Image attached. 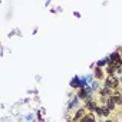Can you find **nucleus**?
I'll list each match as a JSON object with an SVG mask.
<instances>
[{
	"label": "nucleus",
	"instance_id": "nucleus-10",
	"mask_svg": "<svg viewBox=\"0 0 122 122\" xmlns=\"http://www.w3.org/2000/svg\"><path fill=\"white\" fill-rule=\"evenodd\" d=\"M108 122H111V121H108Z\"/></svg>",
	"mask_w": 122,
	"mask_h": 122
},
{
	"label": "nucleus",
	"instance_id": "nucleus-1",
	"mask_svg": "<svg viewBox=\"0 0 122 122\" xmlns=\"http://www.w3.org/2000/svg\"><path fill=\"white\" fill-rule=\"evenodd\" d=\"M109 66H112V68H115V69H119L121 68V65H122V60H121V57H119V55L118 53H113L111 57H109Z\"/></svg>",
	"mask_w": 122,
	"mask_h": 122
},
{
	"label": "nucleus",
	"instance_id": "nucleus-5",
	"mask_svg": "<svg viewBox=\"0 0 122 122\" xmlns=\"http://www.w3.org/2000/svg\"><path fill=\"white\" fill-rule=\"evenodd\" d=\"M82 115H83V109H79V111L76 112V115H75V119H81Z\"/></svg>",
	"mask_w": 122,
	"mask_h": 122
},
{
	"label": "nucleus",
	"instance_id": "nucleus-7",
	"mask_svg": "<svg viewBox=\"0 0 122 122\" xmlns=\"http://www.w3.org/2000/svg\"><path fill=\"white\" fill-rule=\"evenodd\" d=\"M79 96H81V98H85V96H86L85 91H81V92H79Z\"/></svg>",
	"mask_w": 122,
	"mask_h": 122
},
{
	"label": "nucleus",
	"instance_id": "nucleus-9",
	"mask_svg": "<svg viewBox=\"0 0 122 122\" xmlns=\"http://www.w3.org/2000/svg\"><path fill=\"white\" fill-rule=\"evenodd\" d=\"M113 69H115V68H112V66H109V68H108V72H109V73H112V72H113Z\"/></svg>",
	"mask_w": 122,
	"mask_h": 122
},
{
	"label": "nucleus",
	"instance_id": "nucleus-4",
	"mask_svg": "<svg viewBox=\"0 0 122 122\" xmlns=\"http://www.w3.org/2000/svg\"><path fill=\"white\" fill-rule=\"evenodd\" d=\"M88 108H89V109H92V111H96V109H98V108H96V105H95L93 102H88Z\"/></svg>",
	"mask_w": 122,
	"mask_h": 122
},
{
	"label": "nucleus",
	"instance_id": "nucleus-8",
	"mask_svg": "<svg viewBox=\"0 0 122 122\" xmlns=\"http://www.w3.org/2000/svg\"><path fill=\"white\" fill-rule=\"evenodd\" d=\"M96 76H98V78H101V76H102V73H101V71H99V69H96Z\"/></svg>",
	"mask_w": 122,
	"mask_h": 122
},
{
	"label": "nucleus",
	"instance_id": "nucleus-3",
	"mask_svg": "<svg viewBox=\"0 0 122 122\" xmlns=\"http://www.w3.org/2000/svg\"><path fill=\"white\" fill-rule=\"evenodd\" d=\"M81 122H95V116L92 115V113H89V115H85L83 118H82V121Z\"/></svg>",
	"mask_w": 122,
	"mask_h": 122
},
{
	"label": "nucleus",
	"instance_id": "nucleus-2",
	"mask_svg": "<svg viewBox=\"0 0 122 122\" xmlns=\"http://www.w3.org/2000/svg\"><path fill=\"white\" fill-rule=\"evenodd\" d=\"M118 83H119V81H118L116 78H113V76L108 78V81H106V86H108V88H116Z\"/></svg>",
	"mask_w": 122,
	"mask_h": 122
},
{
	"label": "nucleus",
	"instance_id": "nucleus-6",
	"mask_svg": "<svg viewBox=\"0 0 122 122\" xmlns=\"http://www.w3.org/2000/svg\"><path fill=\"white\" fill-rule=\"evenodd\" d=\"M101 95H102V96H103V95H109V88L106 86L105 89H102V91H101Z\"/></svg>",
	"mask_w": 122,
	"mask_h": 122
}]
</instances>
